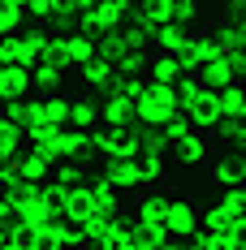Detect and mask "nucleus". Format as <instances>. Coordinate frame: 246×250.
I'll return each instance as SVG.
<instances>
[{
  "instance_id": "nucleus-13",
  "label": "nucleus",
  "mask_w": 246,
  "mask_h": 250,
  "mask_svg": "<svg viewBox=\"0 0 246 250\" xmlns=\"http://www.w3.org/2000/svg\"><path fill=\"white\" fill-rule=\"evenodd\" d=\"M112 225H117V211H91L82 225H78V233H82V242L95 250L108 242V233H112Z\"/></svg>"
},
{
  "instance_id": "nucleus-42",
  "label": "nucleus",
  "mask_w": 246,
  "mask_h": 250,
  "mask_svg": "<svg viewBox=\"0 0 246 250\" xmlns=\"http://www.w3.org/2000/svg\"><path fill=\"white\" fill-rule=\"evenodd\" d=\"M0 69H4V65H0Z\"/></svg>"
},
{
  "instance_id": "nucleus-24",
  "label": "nucleus",
  "mask_w": 246,
  "mask_h": 250,
  "mask_svg": "<svg viewBox=\"0 0 246 250\" xmlns=\"http://www.w3.org/2000/svg\"><path fill=\"white\" fill-rule=\"evenodd\" d=\"M173 95H177V108H186V112H190V108H195L203 95H212V91H207L199 78H181V82L173 86Z\"/></svg>"
},
{
  "instance_id": "nucleus-27",
  "label": "nucleus",
  "mask_w": 246,
  "mask_h": 250,
  "mask_svg": "<svg viewBox=\"0 0 246 250\" xmlns=\"http://www.w3.org/2000/svg\"><path fill=\"white\" fill-rule=\"evenodd\" d=\"M26 147V138H22V129H13V125H4L0 121V160L4 164H13V155Z\"/></svg>"
},
{
  "instance_id": "nucleus-30",
  "label": "nucleus",
  "mask_w": 246,
  "mask_h": 250,
  "mask_svg": "<svg viewBox=\"0 0 246 250\" xmlns=\"http://www.w3.org/2000/svg\"><path fill=\"white\" fill-rule=\"evenodd\" d=\"M160 242H164L160 229H147V225H134V229H130V246H134V250H156Z\"/></svg>"
},
{
  "instance_id": "nucleus-25",
  "label": "nucleus",
  "mask_w": 246,
  "mask_h": 250,
  "mask_svg": "<svg viewBox=\"0 0 246 250\" xmlns=\"http://www.w3.org/2000/svg\"><path fill=\"white\" fill-rule=\"evenodd\" d=\"M112 74L117 78H134V82H147V56H143V52H125L121 61L112 65Z\"/></svg>"
},
{
  "instance_id": "nucleus-3",
  "label": "nucleus",
  "mask_w": 246,
  "mask_h": 250,
  "mask_svg": "<svg viewBox=\"0 0 246 250\" xmlns=\"http://www.w3.org/2000/svg\"><path fill=\"white\" fill-rule=\"evenodd\" d=\"M203 229V207L195 199H169V220H164V242H177L186 233Z\"/></svg>"
},
{
  "instance_id": "nucleus-19",
  "label": "nucleus",
  "mask_w": 246,
  "mask_h": 250,
  "mask_svg": "<svg viewBox=\"0 0 246 250\" xmlns=\"http://www.w3.org/2000/svg\"><path fill=\"white\" fill-rule=\"evenodd\" d=\"M0 65H13V69H30V65H39V61L26 52L22 35H13V39H0Z\"/></svg>"
},
{
  "instance_id": "nucleus-21",
  "label": "nucleus",
  "mask_w": 246,
  "mask_h": 250,
  "mask_svg": "<svg viewBox=\"0 0 246 250\" xmlns=\"http://www.w3.org/2000/svg\"><path fill=\"white\" fill-rule=\"evenodd\" d=\"M216 95V108H221V121H238L242 117V108H246V95H242V86L233 82V86H224V91H212Z\"/></svg>"
},
{
  "instance_id": "nucleus-17",
  "label": "nucleus",
  "mask_w": 246,
  "mask_h": 250,
  "mask_svg": "<svg viewBox=\"0 0 246 250\" xmlns=\"http://www.w3.org/2000/svg\"><path fill=\"white\" fill-rule=\"evenodd\" d=\"M238 164H242V155L207 164V186H221V190H233V186H242V177H238Z\"/></svg>"
},
{
  "instance_id": "nucleus-36",
  "label": "nucleus",
  "mask_w": 246,
  "mask_h": 250,
  "mask_svg": "<svg viewBox=\"0 0 246 250\" xmlns=\"http://www.w3.org/2000/svg\"><path fill=\"white\" fill-rule=\"evenodd\" d=\"M203 242H207V233L199 229V233H186V237H177V250H203Z\"/></svg>"
},
{
  "instance_id": "nucleus-11",
  "label": "nucleus",
  "mask_w": 246,
  "mask_h": 250,
  "mask_svg": "<svg viewBox=\"0 0 246 250\" xmlns=\"http://www.w3.org/2000/svg\"><path fill=\"white\" fill-rule=\"evenodd\" d=\"M78 78H82V86L91 91V95H112V86H117V74H112V65L108 61H91L87 69H78Z\"/></svg>"
},
{
  "instance_id": "nucleus-20",
  "label": "nucleus",
  "mask_w": 246,
  "mask_h": 250,
  "mask_svg": "<svg viewBox=\"0 0 246 250\" xmlns=\"http://www.w3.org/2000/svg\"><path fill=\"white\" fill-rule=\"evenodd\" d=\"M91 211H95L91 190H87V186H74V190H69V199H65V220H69V225H82Z\"/></svg>"
},
{
  "instance_id": "nucleus-4",
  "label": "nucleus",
  "mask_w": 246,
  "mask_h": 250,
  "mask_svg": "<svg viewBox=\"0 0 246 250\" xmlns=\"http://www.w3.org/2000/svg\"><path fill=\"white\" fill-rule=\"evenodd\" d=\"M130 220L164 233V220H169V194H164V190H143V194H134V203H130Z\"/></svg>"
},
{
  "instance_id": "nucleus-18",
  "label": "nucleus",
  "mask_w": 246,
  "mask_h": 250,
  "mask_svg": "<svg viewBox=\"0 0 246 250\" xmlns=\"http://www.w3.org/2000/svg\"><path fill=\"white\" fill-rule=\"evenodd\" d=\"M65 56H69V69H87L91 61H95V43L87 39V35H65Z\"/></svg>"
},
{
  "instance_id": "nucleus-35",
  "label": "nucleus",
  "mask_w": 246,
  "mask_h": 250,
  "mask_svg": "<svg viewBox=\"0 0 246 250\" xmlns=\"http://www.w3.org/2000/svg\"><path fill=\"white\" fill-rule=\"evenodd\" d=\"M224 61H229V69H233V82H242V78H246V48H238V52H229V56H224Z\"/></svg>"
},
{
  "instance_id": "nucleus-41",
  "label": "nucleus",
  "mask_w": 246,
  "mask_h": 250,
  "mask_svg": "<svg viewBox=\"0 0 246 250\" xmlns=\"http://www.w3.org/2000/svg\"><path fill=\"white\" fill-rule=\"evenodd\" d=\"M238 86H242V95H246V78H242V82H238Z\"/></svg>"
},
{
  "instance_id": "nucleus-40",
  "label": "nucleus",
  "mask_w": 246,
  "mask_h": 250,
  "mask_svg": "<svg viewBox=\"0 0 246 250\" xmlns=\"http://www.w3.org/2000/svg\"><path fill=\"white\" fill-rule=\"evenodd\" d=\"M61 250H91V246H61Z\"/></svg>"
},
{
  "instance_id": "nucleus-10",
  "label": "nucleus",
  "mask_w": 246,
  "mask_h": 250,
  "mask_svg": "<svg viewBox=\"0 0 246 250\" xmlns=\"http://www.w3.org/2000/svg\"><path fill=\"white\" fill-rule=\"evenodd\" d=\"M99 121L108 125V129H134V104L121 100V95H104L99 100Z\"/></svg>"
},
{
  "instance_id": "nucleus-9",
  "label": "nucleus",
  "mask_w": 246,
  "mask_h": 250,
  "mask_svg": "<svg viewBox=\"0 0 246 250\" xmlns=\"http://www.w3.org/2000/svg\"><path fill=\"white\" fill-rule=\"evenodd\" d=\"M242 225V216L238 211H229L221 199L212 203V207H203V233L207 237H233V229Z\"/></svg>"
},
{
  "instance_id": "nucleus-31",
  "label": "nucleus",
  "mask_w": 246,
  "mask_h": 250,
  "mask_svg": "<svg viewBox=\"0 0 246 250\" xmlns=\"http://www.w3.org/2000/svg\"><path fill=\"white\" fill-rule=\"evenodd\" d=\"M52 4H56V0H22V13L35 18V26H48L52 22Z\"/></svg>"
},
{
  "instance_id": "nucleus-12",
  "label": "nucleus",
  "mask_w": 246,
  "mask_h": 250,
  "mask_svg": "<svg viewBox=\"0 0 246 250\" xmlns=\"http://www.w3.org/2000/svg\"><path fill=\"white\" fill-rule=\"evenodd\" d=\"M30 95V69H13V65H4L0 69V108L4 104H18Z\"/></svg>"
},
{
  "instance_id": "nucleus-26",
  "label": "nucleus",
  "mask_w": 246,
  "mask_h": 250,
  "mask_svg": "<svg viewBox=\"0 0 246 250\" xmlns=\"http://www.w3.org/2000/svg\"><path fill=\"white\" fill-rule=\"evenodd\" d=\"M190 117H195V121L203 125L207 134H212V129L221 125V108H216V95H203V100H199L195 108H190Z\"/></svg>"
},
{
  "instance_id": "nucleus-32",
  "label": "nucleus",
  "mask_w": 246,
  "mask_h": 250,
  "mask_svg": "<svg viewBox=\"0 0 246 250\" xmlns=\"http://www.w3.org/2000/svg\"><path fill=\"white\" fill-rule=\"evenodd\" d=\"M195 18H199V0H173V26H186L190 30Z\"/></svg>"
},
{
  "instance_id": "nucleus-16",
  "label": "nucleus",
  "mask_w": 246,
  "mask_h": 250,
  "mask_svg": "<svg viewBox=\"0 0 246 250\" xmlns=\"http://www.w3.org/2000/svg\"><path fill=\"white\" fill-rule=\"evenodd\" d=\"M147 82H156V86H177L181 82L177 61L173 56H147Z\"/></svg>"
},
{
  "instance_id": "nucleus-22",
  "label": "nucleus",
  "mask_w": 246,
  "mask_h": 250,
  "mask_svg": "<svg viewBox=\"0 0 246 250\" xmlns=\"http://www.w3.org/2000/svg\"><path fill=\"white\" fill-rule=\"evenodd\" d=\"M39 199H44V207H48V216H56V220H65V199H69V190L61 186V181H44L39 186Z\"/></svg>"
},
{
  "instance_id": "nucleus-37",
  "label": "nucleus",
  "mask_w": 246,
  "mask_h": 250,
  "mask_svg": "<svg viewBox=\"0 0 246 250\" xmlns=\"http://www.w3.org/2000/svg\"><path fill=\"white\" fill-rule=\"evenodd\" d=\"M203 250H238V246H233V237H207Z\"/></svg>"
},
{
  "instance_id": "nucleus-15",
  "label": "nucleus",
  "mask_w": 246,
  "mask_h": 250,
  "mask_svg": "<svg viewBox=\"0 0 246 250\" xmlns=\"http://www.w3.org/2000/svg\"><path fill=\"white\" fill-rule=\"evenodd\" d=\"M87 190H91L95 211H125V207H130V203H125V194H121V190H112L104 177H91V181H87Z\"/></svg>"
},
{
  "instance_id": "nucleus-23",
  "label": "nucleus",
  "mask_w": 246,
  "mask_h": 250,
  "mask_svg": "<svg viewBox=\"0 0 246 250\" xmlns=\"http://www.w3.org/2000/svg\"><path fill=\"white\" fill-rule=\"evenodd\" d=\"M69 100H74V95H65V91H61V95H48V100H44V121L56 125V129H65V125H69Z\"/></svg>"
},
{
  "instance_id": "nucleus-29",
  "label": "nucleus",
  "mask_w": 246,
  "mask_h": 250,
  "mask_svg": "<svg viewBox=\"0 0 246 250\" xmlns=\"http://www.w3.org/2000/svg\"><path fill=\"white\" fill-rule=\"evenodd\" d=\"M22 43H26V52H30L35 61H44V52H48V26H26Z\"/></svg>"
},
{
  "instance_id": "nucleus-38",
  "label": "nucleus",
  "mask_w": 246,
  "mask_h": 250,
  "mask_svg": "<svg viewBox=\"0 0 246 250\" xmlns=\"http://www.w3.org/2000/svg\"><path fill=\"white\" fill-rule=\"evenodd\" d=\"M238 177H242V186H246V155H242V164H238Z\"/></svg>"
},
{
  "instance_id": "nucleus-14",
  "label": "nucleus",
  "mask_w": 246,
  "mask_h": 250,
  "mask_svg": "<svg viewBox=\"0 0 246 250\" xmlns=\"http://www.w3.org/2000/svg\"><path fill=\"white\" fill-rule=\"evenodd\" d=\"M61 69H52L48 61H39V65H30V95H39V100H48V95H61Z\"/></svg>"
},
{
  "instance_id": "nucleus-34",
  "label": "nucleus",
  "mask_w": 246,
  "mask_h": 250,
  "mask_svg": "<svg viewBox=\"0 0 246 250\" xmlns=\"http://www.w3.org/2000/svg\"><path fill=\"white\" fill-rule=\"evenodd\" d=\"M117 39H121L125 52H143V56H147V39H143L134 26H121V30H117Z\"/></svg>"
},
{
  "instance_id": "nucleus-28",
  "label": "nucleus",
  "mask_w": 246,
  "mask_h": 250,
  "mask_svg": "<svg viewBox=\"0 0 246 250\" xmlns=\"http://www.w3.org/2000/svg\"><path fill=\"white\" fill-rule=\"evenodd\" d=\"M9 250H39V225L9 229Z\"/></svg>"
},
{
  "instance_id": "nucleus-5",
  "label": "nucleus",
  "mask_w": 246,
  "mask_h": 250,
  "mask_svg": "<svg viewBox=\"0 0 246 250\" xmlns=\"http://www.w3.org/2000/svg\"><path fill=\"white\" fill-rule=\"evenodd\" d=\"M13 173H18V181H26V186H44V181L52 177V164L35 147H22L18 155H13Z\"/></svg>"
},
{
  "instance_id": "nucleus-1",
  "label": "nucleus",
  "mask_w": 246,
  "mask_h": 250,
  "mask_svg": "<svg viewBox=\"0 0 246 250\" xmlns=\"http://www.w3.org/2000/svg\"><path fill=\"white\" fill-rule=\"evenodd\" d=\"M177 117V95L173 86H156V82H143L138 100H134V121L143 129H160Z\"/></svg>"
},
{
  "instance_id": "nucleus-8",
  "label": "nucleus",
  "mask_w": 246,
  "mask_h": 250,
  "mask_svg": "<svg viewBox=\"0 0 246 250\" xmlns=\"http://www.w3.org/2000/svg\"><path fill=\"white\" fill-rule=\"evenodd\" d=\"M99 121V95H91V91H82V95H74L69 100V129H82V134H91Z\"/></svg>"
},
{
  "instance_id": "nucleus-33",
  "label": "nucleus",
  "mask_w": 246,
  "mask_h": 250,
  "mask_svg": "<svg viewBox=\"0 0 246 250\" xmlns=\"http://www.w3.org/2000/svg\"><path fill=\"white\" fill-rule=\"evenodd\" d=\"M143 13H147L151 22L169 26V22H173V0H147V4H143Z\"/></svg>"
},
{
  "instance_id": "nucleus-39",
  "label": "nucleus",
  "mask_w": 246,
  "mask_h": 250,
  "mask_svg": "<svg viewBox=\"0 0 246 250\" xmlns=\"http://www.w3.org/2000/svg\"><path fill=\"white\" fill-rule=\"evenodd\" d=\"M156 250H177V242H160V246H156Z\"/></svg>"
},
{
  "instance_id": "nucleus-7",
  "label": "nucleus",
  "mask_w": 246,
  "mask_h": 250,
  "mask_svg": "<svg viewBox=\"0 0 246 250\" xmlns=\"http://www.w3.org/2000/svg\"><path fill=\"white\" fill-rule=\"evenodd\" d=\"M91 177H95V155H82V160H56V164H52V181H61L65 190L87 186Z\"/></svg>"
},
{
  "instance_id": "nucleus-2",
  "label": "nucleus",
  "mask_w": 246,
  "mask_h": 250,
  "mask_svg": "<svg viewBox=\"0 0 246 250\" xmlns=\"http://www.w3.org/2000/svg\"><path fill=\"white\" fill-rule=\"evenodd\" d=\"M95 177H104V181H108L112 190H121V194H143V190H147L138 155H134V160H104Z\"/></svg>"
},
{
  "instance_id": "nucleus-6",
  "label": "nucleus",
  "mask_w": 246,
  "mask_h": 250,
  "mask_svg": "<svg viewBox=\"0 0 246 250\" xmlns=\"http://www.w3.org/2000/svg\"><path fill=\"white\" fill-rule=\"evenodd\" d=\"M212 138L203 134L195 143H169V164H181V168H207V155H212Z\"/></svg>"
}]
</instances>
